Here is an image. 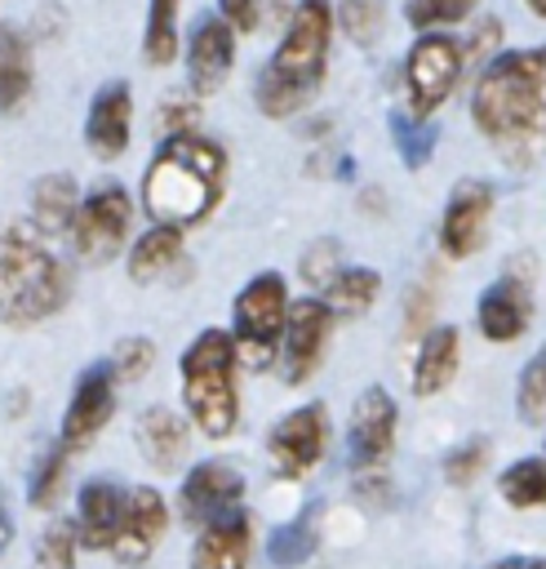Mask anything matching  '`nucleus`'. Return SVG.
Returning <instances> with one entry per match:
<instances>
[{"instance_id": "obj_1", "label": "nucleus", "mask_w": 546, "mask_h": 569, "mask_svg": "<svg viewBox=\"0 0 546 569\" xmlns=\"http://www.w3.org/2000/svg\"><path fill=\"white\" fill-rule=\"evenodd\" d=\"M471 120L510 169L546 151V44L502 49L471 89Z\"/></svg>"}, {"instance_id": "obj_2", "label": "nucleus", "mask_w": 546, "mask_h": 569, "mask_svg": "<svg viewBox=\"0 0 546 569\" xmlns=\"http://www.w3.org/2000/svg\"><path fill=\"white\" fill-rule=\"evenodd\" d=\"M226 196V151L213 138H164L142 173V209L155 227H200Z\"/></svg>"}, {"instance_id": "obj_3", "label": "nucleus", "mask_w": 546, "mask_h": 569, "mask_svg": "<svg viewBox=\"0 0 546 569\" xmlns=\"http://www.w3.org/2000/svg\"><path fill=\"white\" fill-rule=\"evenodd\" d=\"M328 44H333V4L328 0H297L289 27L280 31L275 53L262 62L253 80V102L271 120H289L306 111L328 76Z\"/></svg>"}, {"instance_id": "obj_4", "label": "nucleus", "mask_w": 546, "mask_h": 569, "mask_svg": "<svg viewBox=\"0 0 546 569\" xmlns=\"http://www.w3.org/2000/svg\"><path fill=\"white\" fill-rule=\"evenodd\" d=\"M75 276L67 258L27 218L0 227V325L31 329L71 302Z\"/></svg>"}, {"instance_id": "obj_5", "label": "nucleus", "mask_w": 546, "mask_h": 569, "mask_svg": "<svg viewBox=\"0 0 546 569\" xmlns=\"http://www.w3.org/2000/svg\"><path fill=\"white\" fill-rule=\"evenodd\" d=\"M235 347L226 329H200L178 360V387L186 418L195 422L200 436L226 440L240 422V387H235Z\"/></svg>"}, {"instance_id": "obj_6", "label": "nucleus", "mask_w": 546, "mask_h": 569, "mask_svg": "<svg viewBox=\"0 0 546 569\" xmlns=\"http://www.w3.org/2000/svg\"><path fill=\"white\" fill-rule=\"evenodd\" d=\"M284 316H289V284L280 271L253 276L235 302H231V347L235 360L249 373H266L280 360V338H284Z\"/></svg>"}, {"instance_id": "obj_7", "label": "nucleus", "mask_w": 546, "mask_h": 569, "mask_svg": "<svg viewBox=\"0 0 546 569\" xmlns=\"http://www.w3.org/2000/svg\"><path fill=\"white\" fill-rule=\"evenodd\" d=\"M129 227H133L129 191L120 182H98L89 196H80V209L67 227V240L84 267H102L129 244Z\"/></svg>"}, {"instance_id": "obj_8", "label": "nucleus", "mask_w": 546, "mask_h": 569, "mask_svg": "<svg viewBox=\"0 0 546 569\" xmlns=\"http://www.w3.org/2000/svg\"><path fill=\"white\" fill-rule=\"evenodd\" d=\"M462 40H453L448 31H426L408 44L404 53V89H408V116L431 120L457 89L462 80Z\"/></svg>"}, {"instance_id": "obj_9", "label": "nucleus", "mask_w": 546, "mask_h": 569, "mask_svg": "<svg viewBox=\"0 0 546 569\" xmlns=\"http://www.w3.org/2000/svg\"><path fill=\"white\" fill-rule=\"evenodd\" d=\"M328 453V409L306 400L266 431V462L275 480H306Z\"/></svg>"}, {"instance_id": "obj_10", "label": "nucleus", "mask_w": 546, "mask_h": 569, "mask_svg": "<svg viewBox=\"0 0 546 569\" xmlns=\"http://www.w3.org/2000/svg\"><path fill=\"white\" fill-rule=\"evenodd\" d=\"M111 413H115V373L107 360H93L71 382V396H67V409L58 422V445L67 453H84L102 436Z\"/></svg>"}, {"instance_id": "obj_11", "label": "nucleus", "mask_w": 546, "mask_h": 569, "mask_svg": "<svg viewBox=\"0 0 546 569\" xmlns=\"http://www.w3.org/2000/svg\"><path fill=\"white\" fill-rule=\"evenodd\" d=\"M395 431H400V409L386 387H364L351 405L346 418V458L355 476L382 471L395 453Z\"/></svg>"}, {"instance_id": "obj_12", "label": "nucleus", "mask_w": 546, "mask_h": 569, "mask_svg": "<svg viewBox=\"0 0 546 569\" xmlns=\"http://www.w3.org/2000/svg\"><path fill=\"white\" fill-rule=\"evenodd\" d=\"M488 222H493V187L484 178H457L435 227L439 253L453 262L475 258L488 240Z\"/></svg>"}, {"instance_id": "obj_13", "label": "nucleus", "mask_w": 546, "mask_h": 569, "mask_svg": "<svg viewBox=\"0 0 546 569\" xmlns=\"http://www.w3.org/2000/svg\"><path fill=\"white\" fill-rule=\"evenodd\" d=\"M333 320L337 316L324 307V298H289L284 338H280V369H284L289 387H302L320 373V365L328 356Z\"/></svg>"}, {"instance_id": "obj_14", "label": "nucleus", "mask_w": 546, "mask_h": 569, "mask_svg": "<svg viewBox=\"0 0 546 569\" xmlns=\"http://www.w3.org/2000/svg\"><path fill=\"white\" fill-rule=\"evenodd\" d=\"M182 58H186V89L195 98H209L235 71V31L218 13H200L191 22V31H186Z\"/></svg>"}, {"instance_id": "obj_15", "label": "nucleus", "mask_w": 546, "mask_h": 569, "mask_svg": "<svg viewBox=\"0 0 546 569\" xmlns=\"http://www.w3.org/2000/svg\"><path fill=\"white\" fill-rule=\"evenodd\" d=\"M240 498H244V476L222 458H204L178 485V516L200 529V525L235 511Z\"/></svg>"}, {"instance_id": "obj_16", "label": "nucleus", "mask_w": 546, "mask_h": 569, "mask_svg": "<svg viewBox=\"0 0 546 569\" xmlns=\"http://www.w3.org/2000/svg\"><path fill=\"white\" fill-rule=\"evenodd\" d=\"M533 325V284L524 271H502L475 302V329L484 342H519Z\"/></svg>"}, {"instance_id": "obj_17", "label": "nucleus", "mask_w": 546, "mask_h": 569, "mask_svg": "<svg viewBox=\"0 0 546 569\" xmlns=\"http://www.w3.org/2000/svg\"><path fill=\"white\" fill-rule=\"evenodd\" d=\"M164 529H169V502H164V493L151 489V485H138V489L124 493V516H120V529H115V538H111L107 551L120 565H146L151 551L160 547Z\"/></svg>"}, {"instance_id": "obj_18", "label": "nucleus", "mask_w": 546, "mask_h": 569, "mask_svg": "<svg viewBox=\"0 0 546 569\" xmlns=\"http://www.w3.org/2000/svg\"><path fill=\"white\" fill-rule=\"evenodd\" d=\"M133 138V93L129 80H107L84 111V147L93 160H120Z\"/></svg>"}, {"instance_id": "obj_19", "label": "nucleus", "mask_w": 546, "mask_h": 569, "mask_svg": "<svg viewBox=\"0 0 546 569\" xmlns=\"http://www.w3.org/2000/svg\"><path fill=\"white\" fill-rule=\"evenodd\" d=\"M253 560V516L244 507L200 525L191 542V569H249Z\"/></svg>"}, {"instance_id": "obj_20", "label": "nucleus", "mask_w": 546, "mask_h": 569, "mask_svg": "<svg viewBox=\"0 0 546 569\" xmlns=\"http://www.w3.org/2000/svg\"><path fill=\"white\" fill-rule=\"evenodd\" d=\"M124 493L129 489L115 485V480H107V476H93V480L80 485L71 529H75V542L84 551H107L111 547V538L120 529V516H124Z\"/></svg>"}, {"instance_id": "obj_21", "label": "nucleus", "mask_w": 546, "mask_h": 569, "mask_svg": "<svg viewBox=\"0 0 546 569\" xmlns=\"http://www.w3.org/2000/svg\"><path fill=\"white\" fill-rule=\"evenodd\" d=\"M133 445H138V453H142L146 467L178 471L182 458H186V449H191V427H186V418L178 409L146 405L138 413V422H133Z\"/></svg>"}, {"instance_id": "obj_22", "label": "nucleus", "mask_w": 546, "mask_h": 569, "mask_svg": "<svg viewBox=\"0 0 546 569\" xmlns=\"http://www.w3.org/2000/svg\"><path fill=\"white\" fill-rule=\"evenodd\" d=\"M462 369V333L453 325H431L417 338V356H413V396H439L444 387H453Z\"/></svg>"}, {"instance_id": "obj_23", "label": "nucleus", "mask_w": 546, "mask_h": 569, "mask_svg": "<svg viewBox=\"0 0 546 569\" xmlns=\"http://www.w3.org/2000/svg\"><path fill=\"white\" fill-rule=\"evenodd\" d=\"M36 93V49L13 22H0V116H18Z\"/></svg>"}, {"instance_id": "obj_24", "label": "nucleus", "mask_w": 546, "mask_h": 569, "mask_svg": "<svg viewBox=\"0 0 546 569\" xmlns=\"http://www.w3.org/2000/svg\"><path fill=\"white\" fill-rule=\"evenodd\" d=\"M75 209H80V182H75L71 173L58 169V173H44V178L31 182V218H27V222H31L44 240L67 236Z\"/></svg>"}, {"instance_id": "obj_25", "label": "nucleus", "mask_w": 546, "mask_h": 569, "mask_svg": "<svg viewBox=\"0 0 546 569\" xmlns=\"http://www.w3.org/2000/svg\"><path fill=\"white\" fill-rule=\"evenodd\" d=\"M186 253V231L178 227H146L133 244H129V280L133 284H151L160 276H169Z\"/></svg>"}, {"instance_id": "obj_26", "label": "nucleus", "mask_w": 546, "mask_h": 569, "mask_svg": "<svg viewBox=\"0 0 546 569\" xmlns=\"http://www.w3.org/2000/svg\"><path fill=\"white\" fill-rule=\"evenodd\" d=\"M182 0H146V22H142V62L146 67H169L182 53Z\"/></svg>"}, {"instance_id": "obj_27", "label": "nucleus", "mask_w": 546, "mask_h": 569, "mask_svg": "<svg viewBox=\"0 0 546 569\" xmlns=\"http://www.w3.org/2000/svg\"><path fill=\"white\" fill-rule=\"evenodd\" d=\"M67 476H71V453L58 440L44 445L31 462V476H27V507L31 511H53L67 493Z\"/></svg>"}, {"instance_id": "obj_28", "label": "nucleus", "mask_w": 546, "mask_h": 569, "mask_svg": "<svg viewBox=\"0 0 546 569\" xmlns=\"http://www.w3.org/2000/svg\"><path fill=\"white\" fill-rule=\"evenodd\" d=\"M377 293H382V276L373 267H342L324 284V307L333 316H360L377 302Z\"/></svg>"}, {"instance_id": "obj_29", "label": "nucleus", "mask_w": 546, "mask_h": 569, "mask_svg": "<svg viewBox=\"0 0 546 569\" xmlns=\"http://www.w3.org/2000/svg\"><path fill=\"white\" fill-rule=\"evenodd\" d=\"M320 547V507H306L302 516H293L289 525H280L271 538H266V556L271 565L280 569H293L302 560H311Z\"/></svg>"}, {"instance_id": "obj_30", "label": "nucleus", "mask_w": 546, "mask_h": 569, "mask_svg": "<svg viewBox=\"0 0 546 569\" xmlns=\"http://www.w3.org/2000/svg\"><path fill=\"white\" fill-rule=\"evenodd\" d=\"M333 4V27L355 44L373 49L386 31V4L382 0H328Z\"/></svg>"}, {"instance_id": "obj_31", "label": "nucleus", "mask_w": 546, "mask_h": 569, "mask_svg": "<svg viewBox=\"0 0 546 569\" xmlns=\"http://www.w3.org/2000/svg\"><path fill=\"white\" fill-rule=\"evenodd\" d=\"M497 493H502L515 511L546 507V458H515L510 467H502Z\"/></svg>"}, {"instance_id": "obj_32", "label": "nucleus", "mask_w": 546, "mask_h": 569, "mask_svg": "<svg viewBox=\"0 0 546 569\" xmlns=\"http://www.w3.org/2000/svg\"><path fill=\"white\" fill-rule=\"evenodd\" d=\"M391 142H395L404 169H422V164L431 160L435 142H439V124L417 120V116H408V111H391Z\"/></svg>"}, {"instance_id": "obj_33", "label": "nucleus", "mask_w": 546, "mask_h": 569, "mask_svg": "<svg viewBox=\"0 0 546 569\" xmlns=\"http://www.w3.org/2000/svg\"><path fill=\"white\" fill-rule=\"evenodd\" d=\"M515 413L528 427L546 422V342L524 360V369L515 378Z\"/></svg>"}, {"instance_id": "obj_34", "label": "nucleus", "mask_w": 546, "mask_h": 569, "mask_svg": "<svg viewBox=\"0 0 546 569\" xmlns=\"http://www.w3.org/2000/svg\"><path fill=\"white\" fill-rule=\"evenodd\" d=\"M479 0H404V22L426 36V31H448L457 22H471Z\"/></svg>"}, {"instance_id": "obj_35", "label": "nucleus", "mask_w": 546, "mask_h": 569, "mask_svg": "<svg viewBox=\"0 0 546 569\" xmlns=\"http://www.w3.org/2000/svg\"><path fill=\"white\" fill-rule=\"evenodd\" d=\"M75 529L71 520H49V529L36 538L31 569H75Z\"/></svg>"}, {"instance_id": "obj_36", "label": "nucleus", "mask_w": 546, "mask_h": 569, "mask_svg": "<svg viewBox=\"0 0 546 569\" xmlns=\"http://www.w3.org/2000/svg\"><path fill=\"white\" fill-rule=\"evenodd\" d=\"M107 365H111L115 382H138V378L151 373V365H155V342L142 338V333H129V338L115 342V351H111Z\"/></svg>"}, {"instance_id": "obj_37", "label": "nucleus", "mask_w": 546, "mask_h": 569, "mask_svg": "<svg viewBox=\"0 0 546 569\" xmlns=\"http://www.w3.org/2000/svg\"><path fill=\"white\" fill-rule=\"evenodd\" d=\"M484 462H488V440L484 436H471V440H462L457 449L444 453V480L453 489H466L471 480H479Z\"/></svg>"}, {"instance_id": "obj_38", "label": "nucleus", "mask_w": 546, "mask_h": 569, "mask_svg": "<svg viewBox=\"0 0 546 569\" xmlns=\"http://www.w3.org/2000/svg\"><path fill=\"white\" fill-rule=\"evenodd\" d=\"M160 129L169 133V138H178V133H195V124H200V98L191 93V89H178V93H169L164 102H160Z\"/></svg>"}, {"instance_id": "obj_39", "label": "nucleus", "mask_w": 546, "mask_h": 569, "mask_svg": "<svg viewBox=\"0 0 546 569\" xmlns=\"http://www.w3.org/2000/svg\"><path fill=\"white\" fill-rule=\"evenodd\" d=\"M342 249H337V240H315L306 253H302V262H297V276L311 284V289H324L337 271H342Z\"/></svg>"}, {"instance_id": "obj_40", "label": "nucleus", "mask_w": 546, "mask_h": 569, "mask_svg": "<svg viewBox=\"0 0 546 569\" xmlns=\"http://www.w3.org/2000/svg\"><path fill=\"white\" fill-rule=\"evenodd\" d=\"M502 53V22L497 18H479L462 44V67H475V62H488Z\"/></svg>"}, {"instance_id": "obj_41", "label": "nucleus", "mask_w": 546, "mask_h": 569, "mask_svg": "<svg viewBox=\"0 0 546 569\" xmlns=\"http://www.w3.org/2000/svg\"><path fill=\"white\" fill-rule=\"evenodd\" d=\"M431 316H435V289L431 284H413L408 289V302H404V333L408 338H422L431 329Z\"/></svg>"}, {"instance_id": "obj_42", "label": "nucleus", "mask_w": 546, "mask_h": 569, "mask_svg": "<svg viewBox=\"0 0 546 569\" xmlns=\"http://www.w3.org/2000/svg\"><path fill=\"white\" fill-rule=\"evenodd\" d=\"M218 18L235 31V36H249L262 18V0H218Z\"/></svg>"}, {"instance_id": "obj_43", "label": "nucleus", "mask_w": 546, "mask_h": 569, "mask_svg": "<svg viewBox=\"0 0 546 569\" xmlns=\"http://www.w3.org/2000/svg\"><path fill=\"white\" fill-rule=\"evenodd\" d=\"M355 498L368 502V507H386L391 502V485L382 471H368V476H355Z\"/></svg>"}, {"instance_id": "obj_44", "label": "nucleus", "mask_w": 546, "mask_h": 569, "mask_svg": "<svg viewBox=\"0 0 546 569\" xmlns=\"http://www.w3.org/2000/svg\"><path fill=\"white\" fill-rule=\"evenodd\" d=\"M13 533H18V525H13V507H9V493H4V485H0V556L9 551Z\"/></svg>"}, {"instance_id": "obj_45", "label": "nucleus", "mask_w": 546, "mask_h": 569, "mask_svg": "<svg viewBox=\"0 0 546 569\" xmlns=\"http://www.w3.org/2000/svg\"><path fill=\"white\" fill-rule=\"evenodd\" d=\"M484 569H546V556H502Z\"/></svg>"}, {"instance_id": "obj_46", "label": "nucleus", "mask_w": 546, "mask_h": 569, "mask_svg": "<svg viewBox=\"0 0 546 569\" xmlns=\"http://www.w3.org/2000/svg\"><path fill=\"white\" fill-rule=\"evenodd\" d=\"M524 4H528L533 18H546V0H524Z\"/></svg>"}, {"instance_id": "obj_47", "label": "nucleus", "mask_w": 546, "mask_h": 569, "mask_svg": "<svg viewBox=\"0 0 546 569\" xmlns=\"http://www.w3.org/2000/svg\"><path fill=\"white\" fill-rule=\"evenodd\" d=\"M542 458H546V453H542Z\"/></svg>"}]
</instances>
